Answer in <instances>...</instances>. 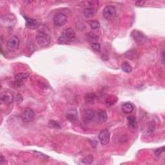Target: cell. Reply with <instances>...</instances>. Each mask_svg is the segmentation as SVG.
<instances>
[{
    "label": "cell",
    "instance_id": "7a4b0ae2",
    "mask_svg": "<svg viewBox=\"0 0 165 165\" xmlns=\"http://www.w3.org/2000/svg\"><path fill=\"white\" fill-rule=\"evenodd\" d=\"M37 43L41 47H48L50 43V38L46 33L43 32H38L36 36Z\"/></svg>",
    "mask_w": 165,
    "mask_h": 165
},
{
    "label": "cell",
    "instance_id": "7402d4cb",
    "mask_svg": "<svg viewBox=\"0 0 165 165\" xmlns=\"http://www.w3.org/2000/svg\"><path fill=\"white\" fill-rule=\"evenodd\" d=\"M136 54V51H135L134 50H131L127 51V52L125 53V55L127 58L133 59L135 58H137V55Z\"/></svg>",
    "mask_w": 165,
    "mask_h": 165
},
{
    "label": "cell",
    "instance_id": "cb8c5ba5",
    "mask_svg": "<svg viewBox=\"0 0 165 165\" xmlns=\"http://www.w3.org/2000/svg\"><path fill=\"white\" fill-rule=\"evenodd\" d=\"M93 161H94V157H93L91 155H90L84 158L82 160V162L84 164H91L92 163Z\"/></svg>",
    "mask_w": 165,
    "mask_h": 165
},
{
    "label": "cell",
    "instance_id": "f1b7e54d",
    "mask_svg": "<svg viewBox=\"0 0 165 165\" xmlns=\"http://www.w3.org/2000/svg\"><path fill=\"white\" fill-rule=\"evenodd\" d=\"M145 1H137L136 3V5L137 6V7H141V6H143L145 4Z\"/></svg>",
    "mask_w": 165,
    "mask_h": 165
},
{
    "label": "cell",
    "instance_id": "603a6c76",
    "mask_svg": "<svg viewBox=\"0 0 165 165\" xmlns=\"http://www.w3.org/2000/svg\"><path fill=\"white\" fill-rule=\"evenodd\" d=\"M90 26L92 29L96 30L100 27V23L97 20H92L90 22Z\"/></svg>",
    "mask_w": 165,
    "mask_h": 165
},
{
    "label": "cell",
    "instance_id": "f546056e",
    "mask_svg": "<svg viewBox=\"0 0 165 165\" xmlns=\"http://www.w3.org/2000/svg\"><path fill=\"white\" fill-rule=\"evenodd\" d=\"M164 52L163 51V53H162V63L163 64H164Z\"/></svg>",
    "mask_w": 165,
    "mask_h": 165
},
{
    "label": "cell",
    "instance_id": "9c48e42d",
    "mask_svg": "<svg viewBox=\"0 0 165 165\" xmlns=\"http://www.w3.org/2000/svg\"><path fill=\"white\" fill-rule=\"evenodd\" d=\"M96 112L92 110H86L83 113V120L85 123H91L95 120Z\"/></svg>",
    "mask_w": 165,
    "mask_h": 165
},
{
    "label": "cell",
    "instance_id": "8fae6325",
    "mask_svg": "<svg viewBox=\"0 0 165 165\" xmlns=\"http://www.w3.org/2000/svg\"><path fill=\"white\" fill-rule=\"evenodd\" d=\"M108 119L107 113L104 110H98L96 112V114H95V121L97 122L100 123H103Z\"/></svg>",
    "mask_w": 165,
    "mask_h": 165
},
{
    "label": "cell",
    "instance_id": "8992f818",
    "mask_svg": "<svg viewBox=\"0 0 165 165\" xmlns=\"http://www.w3.org/2000/svg\"><path fill=\"white\" fill-rule=\"evenodd\" d=\"M35 113L34 110L30 109V108H26L23 111L22 115V119L24 123H30L34 119Z\"/></svg>",
    "mask_w": 165,
    "mask_h": 165
},
{
    "label": "cell",
    "instance_id": "5bb4252c",
    "mask_svg": "<svg viewBox=\"0 0 165 165\" xmlns=\"http://www.w3.org/2000/svg\"><path fill=\"white\" fill-rule=\"evenodd\" d=\"M132 36L134 40L137 42H138V43L143 42L145 39V35H144L142 32L138 31H133L132 33Z\"/></svg>",
    "mask_w": 165,
    "mask_h": 165
},
{
    "label": "cell",
    "instance_id": "5b68a950",
    "mask_svg": "<svg viewBox=\"0 0 165 165\" xmlns=\"http://www.w3.org/2000/svg\"><path fill=\"white\" fill-rule=\"evenodd\" d=\"M54 25L57 26H62L67 22V16L63 13L56 14L53 18Z\"/></svg>",
    "mask_w": 165,
    "mask_h": 165
},
{
    "label": "cell",
    "instance_id": "52a82bcc",
    "mask_svg": "<svg viewBox=\"0 0 165 165\" xmlns=\"http://www.w3.org/2000/svg\"><path fill=\"white\" fill-rule=\"evenodd\" d=\"M98 137L101 145H106L110 141V132L107 129H104V130H101L100 132V133L99 134Z\"/></svg>",
    "mask_w": 165,
    "mask_h": 165
},
{
    "label": "cell",
    "instance_id": "277c9868",
    "mask_svg": "<svg viewBox=\"0 0 165 165\" xmlns=\"http://www.w3.org/2000/svg\"><path fill=\"white\" fill-rule=\"evenodd\" d=\"M19 46V40L16 36L12 37L9 40L7 41V49L8 51L12 52H14L18 49Z\"/></svg>",
    "mask_w": 165,
    "mask_h": 165
},
{
    "label": "cell",
    "instance_id": "7c38bea8",
    "mask_svg": "<svg viewBox=\"0 0 165 165\" xmlns=\"http://www.w3.org/2000/svg\"><path fill=\"white\" fill-rule=\"evenodd\" d=\"M67 118L69 121L75 123L78 120L77 112L76 109H71L67 113Z\"/></svg>",
    "mask_w": 165,
    "mask_h": 165
},
{
    "label": "cell",
    "instance_id": "6da1fadb",
    "mask_svg": "<svg viewBox=\"0 0 165 165\" xmlns=\"http://www.w3.org/2000/svg\"><path fill=\"white\" fill-rule=\"evenodd\" d=\"M76 39V34L74 30L71 28L66 29L65 32L58 39V43L59 44H67L70 42H72Z\"/></svg>",
    "mask_w": 165,
    "mask_h": 165
},
{
    "label": "cell",
    "instance_id": "83f0119b",
    "mask_svg": "<svg viewBox=\"0 0 165 165\" xmlns=\"http://www.w3.org/2000/svg\"><path fill=\"white\" fill-rule=\"evenodd\" d=\"M164 151V146H162L161 148H157L156 150H155V154L156 155H159L161 154L162 152H163Z\"/></svg>",
    "mask_w": 165,
    "mask_h": 165
},
{
    "label": "cell",
    "instance_id": "3957f363",
    "mask_svg": "<svg viewBox=\"0 0 165 165\" xmlns=\"http://www.w3.org/2000/svg\"><path fill=\"white\" fill-rule=\"evenodd\" d=\"M16 22V18L12 14H6L2 16L0 19V23L3 27L10 28L14 26Z\"/></svg>",
    "mask_w": 165,
    "mask_h": 165
},
{
    "label": "cell",
    "instance_id": "2e32d148",
    "mask_svg": "<svg viewBox=\"0 0 165 165\" xmlns=\"http://www.w3.org/2000/svg\"><path fill=\"white\" fill-rule=\"evenodd\" d=\"M97 10L96 8L94 7H90V8H87L84 10V15L87 18H90L92 16H94V15L96 14Z\"/></svg>",
    "mask_w": 165,
    "mask_h": 165
},
{
    "label": "cell",
    "instance_id": "9a60e30c",
    "mask_svg": "<svg viewBox=\"0 0 165 165\" xmlns=\"http://www.w3.org/2000/svg\"><path fill=\"white\" fill-rule=\"evenodd\" d=\"M121 110L123 112L125 113H130L133 112L134 107L132 104L129 103V102H127V103H125L122 104Z\"/></svg>",
    "mask_w": 165,
    "mask_h": 165
},
{
    "label": "cell",
    "instance_id": "e0dca14e",
    "mask_svg": "<svg viewBox=\"0 0 165 165\" xmlns=\"http://www.w3.org/2000/svg\"><path fill=\"white\" fill-rule=\"evenodd\" d=\"M127 120H128V127L130 128V129H136V125H137V123H136V118L134 116H128L127 118Z\"/></svg>",
    "mask_w": 165,
    "mask_h": 165
},
{
    "label": "cell",
    "instance_id": "d4e9b609",
    "mask_svg": "<svg viewBox=\"0 0 165 165\" xmlns=\"http://www.w3.org/2000/svg\"><path fill=\"white\" fill-rule=\"evenodd\" d=\"M88 40L90 41V42H92V43H96V41L98 40V36L96 35H95L94 34H92V33H90L88 35Z\"/></svg>",
    "mask_w": 165,
    "mask_h": 165
},
{
    "label": "cell",
    "instance_id": "30bf717a",
    "mask_svg": "<svg viewBox=\"0 0 165 165\" xmlns=\"http://www.w3.org/2000/svg\"><path fill=\"white\" fill-rule=\"evenodd\" d=\"M1 101L3 103L5 104H12L13 103L14 97L13 94H11V92L6 91L3 92L1 94Z\"/></svg>",
    "mask_w": 165,
    "mask_h": 165
},
{
    "label": "cell",
    "instance_id": "484cf974",
    "mask_svg": "<svg viewBox=\"0 0 165 165\" xmlns=\"http://www.w3.org/2000/svg\"><path fill=\"white\" fill-rule=\"evenodd\" d=\"M49 126L50 128H61V126L59 125V123H58L56 121H50V122L49 123Z\"/></svg>",
    "mask_w": 165,
    "mask_h": 165
},
{
    "label": "cell",
    "instance_id": "4dcf8cb0",
    "mask_svg": "<svg viewBox=\"0 0 165 165\" xmlns=\"http://www.w3.org/2000/svg\"><path fill=\"white\" fill-rule=\"evenodd\" d=\"M5 158L3 157V156L2 155H1V160H0V163H1V164H3V162L5 161Z\"/></svg>",
    "mask_w": 165,
    "mask_h": 165
},
{
    "label": "cell",
    "instance_id": "ba28073f",
    "mask_svg": "<svg viewBox=\"0 0 165 165\" xmlns=\"http://www.w3.org/2000/svg\"><path fill=\"white\" fill-rule=\"evenodd\" d=\"M116 8L112 5H108L104 8L103 11V16L107 19H110L116 15Z\"/></svg>",
    "mask_w": 165,
    "mask_h": 165
},
{
    "label": "cell",
    "instance_id": "44dd1931",
    "mask_svg": "<svg viewBox=\"0 0 165 165\" xmlns=\"http://www.w3.org/2000/svg\"><path fill=\"white\" fill-rule=\"evenodd\" d=\"M118 101V99L115 96H109L108 98H107L106 100V104H107V106H111L112 104H115L116 102Z\"/></svg>",
    "mask_w": 165,
    "mask_h": 165
},
{
    "label": "cell",
    "instance_id": "d6986e66",
    "mask_svg": "<svg viewBox=\"0 0 165 165\" xmlns=\"http://www.w3.org/2000/svg\"><path fill=\"white\" fill-rule=\"evenodd\" d=\"M121 68L126 73H130L132 71V68L130 64L128 62H124L121 65Z\"/></svg>",
    "mask_w": 165,
    "mask_h": 165
},
{
    "label": "cell",
    "instance_id": "ffe728a7",
    "mask_svg": "<svg viewBox=\"0 0 165 165\" xmlns=\"http://www.w3.org/2000/svg\"><path fill=\"white\" fill-rule=\"evenodd\" d=\"M95 99V94L94 93H88V94L85 95V101L86 103H94V101Z\"/></svg>",
    "mask_w": 165,
    "mask_h": 165
},
{
    "label": "cell",
    "instance_id": "4fadbf2b",
    "mask_svg": "<svg viewBox=\"0 0 165 165\" xmlns=\"http://www.w3.org/2000/svg\"><path fill=\"white\" fill-rule=\"evenodd\" d=\"M26 20V26L29 29H36L38 26V23L36 22V20L34 19L29 18L28 17L23 16Z\"/></svg>",
    "mask_w": 165,
    "mask_h": 165
},
{
    "label": "cell",
    "instance_id": "ac0fdd59",
    "mask_svg": "<svg viewBox=\"0 0 165 165\" xmlns=\"http://www.w3.org/2000/svg\"><path fill=\"white\" fill-rule=\"evenodd\" d=\"M29 76V73H19L15 76V79L16 81L22 82L23 80L26 79Z\"/></svg>",
    "mask_w": 165,
    "mask_h": 165
},
{
    "label": "cell",
    "instance_id": "4316f807",
    "mask_svg": "<svg viewBox=\"0 0 165 165\" xmlns=\"http://www.w3.org/2000/svg\"><path fill=\"white\" fill-rule=\"evenodd\" d=\"M92 49L95 52H100L101 50V45L98 43H91Z\"/></svg>",
    "mask_w": 165,
    "mask_h": 165
}]
</instances>
